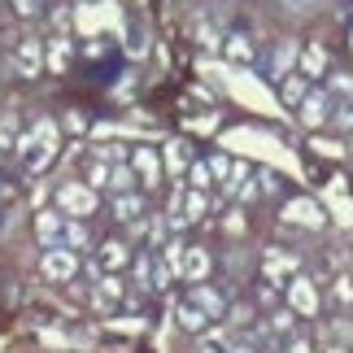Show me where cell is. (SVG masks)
<instances>
[{
	"label": "cell",
	"instance_id": "1",
	"mask_svg": "<svg viewBox=\"0 0 353 353\" xmlns=\"http://www.w3.org/2000/svg\"><path fill=\"white\" fill-rule=\"evenodd\" d=\"M57 122L52 118H35L31 127H26L22 135H18V161H22V170L26 174H39V170H48V161L57 157Z\"/></svg>",
	"mask_w": 353,
	"mask_h": 353
},
{
	"label": "cell",
	"instance_id": "2",
	"mask_svg": "<svg viewBox=\"0 0 353 353\" xmlns=\"http://www.w3.org/2000/svg\"><path fill=\"white\" fill-rule=\"evenodd\" d=\"M57 214H65V219H92L97 214V188H88V183H61L57 188Z\"/></svg>",
	"mask_w": 353,
	"mask_h": 353
},
{
	"label": "cell",
	"instance_id": "3",
	"mask_svg": "<svg viewBox=\"0 0 353 353\" xmlns=\"http://www.w3.org/2000/svg\"><path fill=\"white\" fill-rule=\"evenodd\" d=\"M39 270H44V279H52V283H70L74 275H79V253H70V249H44V257H39Z\"/></svg>",
	"mask_w": 353,
	"mask_h": 353
},
{
	"label": "cell",
	"instance_id": "4",
	"mask_svg": "<svg viewBox=\"0 0 353 353\" xmlns=\"http://www.w3.org/2000/svg\"><path fill=\"white\" fill-rule=\"evenodd\" d=\"M127 166H131V174H135L144 188H157V183H161V157H157V148L135 144L131 153H127Z\"/></svg>",
	"mask_w": 353,
	"mask_h": 353
},
{
	"label": "cell",
	"instance_id": "5",
	"mask_svg": "<svg viewBox=\"0 0 353 353\" xmlns=\"http://www.w3.org/2000/svg\"><path fill=\"white\" fill-rule=\"evenodd\" d=\"M262 275H266V283H283V288H288V283L301 275V262L283 249H266L262 253Z\"/></svg>",
	"mask_w": 353,
	"mask_h": 353
},
{
	"label": "cell",
	"instance_id": "6",
	"mask_svg": "<svg viewBox=\"0 0 353 353\" xmlns=\"http://www.w3.org/2000/svg\"><path fill=\"white\" fill-rule=\"evenodd\" d=\"M13 70H18L22 79H39L44 74V44L39 39H18V48H13Z\"/></svg>",
	"mask_w": 353,
	"mask_h": 353
},
{
	"label": "cell",
	"instance_id": "7",
	"mask_svg": "<svg viewBox=\"0 0 353 353\" xmlns=\"http://www.w3.org/2000/svg\"><path fill=\"white\" fill-rule=\"evenodd\" d=\"M296 118H301V127L319 131L323 122L332 118V97H327V92H314V88H310V92H305V101L296 105Z\"/></svg>",
	"mask_w": 353,
	"mask_h": 353
},
{
	"label": "cell",
	"instance_id": "8",
	"mask_svg": "<svg viewBox=\"0 0 353 353\" xmlns=\"http://www.w3.org/2000/svg\"><path fill=\"white\" fill-rule=\"evenodd\" d=\"M288 310H292V314H301V319H314L319 314V292H314V283H310L305 275H296L288 283Z\"/></svg>",
	"mask_w": 353,
	"mask_h": 353
},
{
	"label": "cell",
	"instance_id": "9",
	"mask_svg": "<svg viewBox=\"0 0 353 353\" xmlns=\"http://www.w3.org/2000/svg\"><path fill=\"white\" fill-rule=\"evenodd\" d=\"M127 266H131V249L122 240H105L97 249V270L101 275H118V270H127Z\"/></svg>",
	"mask_w": 353,
	"mask_h": 353
},
{
	"label": "cell",
	"instance_id": "10",
	"mask_svg": "<svg viewBox=\"0 0 353 353\" xmlns=\"http://www.w3.org/2000/svg\"><path fill=\"white\" fill-rule=\"evenodd\" d=\"M210 253L205 249H196V244H183V262H179V279H188V283H205V275H210Z\"/></svg>",
	"mask_w": 353,
	"mask_h": 353
},
{
	"label": "cell",
	"instance_id": "11",
	"mask_svg": "<svg viewBox=\"0 0 353 353\" xmlns=\"http://www.w3.org/2000/svg\"><path fill=\"white\" fill-rule=\"evenodd\" d=\"M35 236H39V244H44V249H57L61 236H65V214H57V210L35 214Z\"/></svg>",
	"mask_w": 353,
	"mask_h": 353
},
{
	"label": "cell",
	"instance_id": "12",
	"mask_svg": "<svg viewBox=\"0 0 353 353\" xmlns=\"http://www.w3.org/2000/svg\"><path fill=\"white\" fill-rule=\"evenodd\" d=\"M174 319H179V327H183V332H196V336H201V332H210V323H214L205 310L192 301V296H183V301L174 305Z\"/></svg>",
	"mask_w": 353,
	"mask_h": 353
},
{
	"label": "cell",
	"instance_id": "13",
	"mask_svg": "<svg viewBox=\"0 0 353 353\" xmlns=\"http://www.w3.org/2000/svg\"><path fill=\"white\" fill-rule=\"evenodd\" d=\"M296 61H301V48H296V39H283V44L275 48V65H270V79H275V83H283V79L296 70Z\"/></svg>",
	"mask_w": 353,
	"mask_h": 353
},
{
	"label": "cell",
	"instance_id": "14",
	"mask_svg": "<svg viewBox=\"0 0 353 353\" xmlns=\"http://www.w3.org/2000/svg\"><path fill=\"white\" fill-rule=\"evenodd\" d=\"M188 296H192V301L205 310L210 319H223V314H227V296H223L219 288H210V283H192V292H188Z\"/></svg>",
	"mask_w": 353,
	"mask_h": 353
},
{
	"label": "cell",
	"instance_id": "15",
	"mask_svg": "<svg viewBox=\"0 0 353 353\" xmlns=\"http://www.w3.org/2000/svg\"><path fill=\"white\" fill-rule=\"evenodd\" d=\"M283 219L301 223V227H310V232H319V227H323V214H319L314 201H288V205H283Z\"/></svg>",
	"mask_w": 353,
	"mask_h": 353
},
{
	"label": "cell",
	"instance_id": "16",
	"mask_svg": "<svg viewBox=\"0 0 353 353\" xmlns=\"http://www.w3.org/2000/svg\"><path fill=\"white\" fill-rule=\"evenodd\" d=\"M114 219L118 223H140L144 219V196L140 192H118L114 196Z\"/></svg>",
	"mask_w": 353,
	"mask_h": 353
},
{
	"label": "cell",
	"instance_id": "17",
	"mask_svg": "<svg viewBox=\"0 0 353 353\" xmlns=\"http://www.w3.org/2000/svg\"><path fill=\"white\" fill-rule=\"evenodd\" d=\"M223 52H227V61H236V65H253L257 61V48H253V39L249 35H227V44H223Z\"/></svg>",
	"mask_w": 353,
	"mask_h": 353
},
{
	"label": "cell",
	"instance_id": "18",
	"mask_svg": "<svg viewBox=\"0 0 353 353\" xmlns=\"http://www.w3.org/2000/svg\"><path fill=\"white\" fill-rule=\"evenodd\" d=\"M122 296H127V283H122L118 275H101V283H97V296H92V301H97L101 310H114Z\"/></svg>",
	"mask_w": 353,
	"mask_h": 353
},
{
	"label": "cell",
	"instance_id": "19",
	"mask_svg": "<svg viewBox=\"0 0 353 353\" xmlns=\"http://www.w3.org/2000/svg\"><path fill=\"white\" fill-rule=\"evenodd\" d=\"M44 65H48V70H57V74L70 65V39H65V35H52L48 44H44Z\"/></svg>",
	"mask_w": 353,
	"mask_h": 353
},
{
	"label": "cell",
	"instance_id": "20",
	"mask_svg": "<svg viewBox=\"0 0 353 353\" xmlns=\"http://www.w3.org/2000/svg\"><path fill=\"white\" fill-rule=\"evenodd\" d=\"M296 70H301L305 79H319L323 70H327V52H323V44L301 48V61H296Z\"/></svg>",
	"mask_w": 353,
	"mask_h": 353
},
{
	"label": "cell",
	"instance_id": "21",
	"mask_svg": "<svg viewBox=\"0 0 353 353\" xmlns=\"http://www.w3.org/2000/svg\"><path fill=\"white\" fill-rule=\"evenodd\" d=\"M88 244H92V232H88V223H83V219H65V236H61V249L79 253V249H88Z\"/></svg>",
	"mask_w": 353,
	"mask_h": 353
},
{
	"label": "cell",
	"instance_id": "22",
	"mask_svg": "<svg viewBox=\"0 0 353 353\" xmlns=\"http://www.w3.org/2000/svg\"><path fill=\"white\" fill-rule=\"evenodd\" d=\"M305 92H310V79H305L301 70H292V74L279 83V97H283V105H301V101H305Z\"/></svg>",
	"mask_w": 353,
	"mask_h": 353
},
{
	"label": "cell",
	"instance_id": "23",
	"mask_svg": "<svg viewBox=\"0 0 353 353\" xmlns=\"http://www.w3.org/2000/svg\"><path fill=\"white\" fill-rule=\"evenodd\" d=\"M114 166H118V161H110V157H88V188H110V174H114Z\"/></svg>",
	"mask_w": 353,
	"mask_h": 353
},
{
	"label": "cell",
	"instance_id": "24",
	"mask_svg": "<svg viewBox=\"0 0 353 353\" xmlns=\"http://www.w3.org/2000/svg\"><path fill=\"white\" fill-rule=\"evenodd\" d=\"M192 166V153H188V144H179V140H170L166 144V170L174 174V179H179V174Z\"/></svg>",
	"mask_w": 353,
	"mask_h": 353
},
{
	"label": "cell",
	"instance_id": "25",
	"mask_svg": "<svg viewBox=\"0 0 353 353\" xmlns=\"http://www.w3.org/2000/svg\"><path fill=\"white\" fill-rule=\"evenodd\" d=\"M18 118L13 114H0V153H5V148H18Z\"/></svg>",
	"mask_w": 353,
	"mask_h": 353
},
{
	"label": "cell",
	"instance_id": "26",
	"mask_svg": "<svg viewBox=\"0 0 353 353\" xmlns=\"http://www.w3.org/2000/svg\"><path fill=\"white\" fill-rule=\"evenodd\" d=\"M210 183H214V174H210V161H192V166H188V188L205 192Z\"/></svg>",
	"mask_w": 353,
	"mask_h": 353
},
{
	"label": "cell",
	"instance_id": "27",
	"mask_svg": "<svg viewBox=\"0 0 353 353\" xmlns=\"http://www.w3.org/2000/svg\"><path fill=\"white\" fill-rule=\"evenodd\" d=\"M201 353H232V341L223 332H201Z\"/></svg>",
	"mask_w": 353,
	"mask_h": 353
},
{
	"label": "cell",
	"instance_id": "28",
	"mask_svg": "<svg viewBox=\"0 0 353 353\" xmlns=\"http://www.w3.org/2000/svg\"><path fill=\"white\" fill-rule=\"evenodd\" d=\"M135 288H144V292L153 288V257H148V253L135 257Z\"/></svg>",
	"mask_w": 353,
	"mask_h": 353
},
{
	"label": "cell",
	"instance_id": "29",
	"mask_svg": "<svg viewBox=\"0 0 353 353\" xmlns=\"http://www.w3.org/2000/svg\"><path fill=\"white\" fill-rule=\"evenodd\" d=\"M292 323H296V314H292V310H279V314H270V332L288 341V336H292Z\"/></svg>",
	"mask_w": 353,
	"mask_h": 353
},
{
	"label": "cell",
	"instance_id": "30",
	"mask_svg": "<svg viewBox=\"0 0 353 353\" xmlns=\"http://www.w3.org/2000/svg\"><path fill=\"white\" fill-rule=\"evenodd\" d=\"M336 110H332V118H336V127H349L353 131V101H332Z\"/></svg>",
	"mask_w": 353,
	"mask_h": 353
},
{
	"label": "cell",
	"instance_id": "31",
	"mask_svg": "<svg viewBox=\"0 0 353 353\" xmlns=\"http://www.w3.org/2000/svg\"><path fill=\"white\" fill-rule=\"evenodd\" d=\"M232 161H236V157H223V153H219V157H210V174L227 183V174H232Z\"/></svg>",
	"mask_w": 353,
	"mask_h": 353
},
{
	"label": "cell",
	"instance_id": "32",
	"mask_svg": "<svg viewBox=\"0 0 353 353\" xmlns=\"http://www.w3.org/2000/svg\"><path fill=\"white\" fill-rule=\"evenodd\" d=\"M13 5V13H18V18H35L39 9H44V0H9Z\"/></svg>",
	"mask_w": 353,
	"mask_h": 353
},
{
	"label": "cell",
	"instance_id": "33",
	"mask_svg": "<svg viewBox=\"0 0 353 353\" xmlns=\"http://www.w3.org/2000/svg\"><path fill=\"white\" fill-rule=\"evenodd\" d=\"M332 296H336V301H345V305H353V279H349V275H345V279H336Z\"/></svg>",
	"mask_w": 353,
	"mask_h": 353
},
{
	"label": "cell",
	"instance_id": "34",
	"mask_svg": "<svg viewBox=\"0 0 353 353\" xmlns=\"http://www.w3.org/2000/svg\"><path fill=\"white\" fill-rule=\"evenodd\" d=\"M283 349H288V353H314V345H310L305 336H296V332L288 336V345H283Z\"/></svg>",
	"mask_w": 353,
	"mask_h": 353
},
{
	"label": "cell",
	"instance_id": "35",
	"mask_svg": "<svg viewBox=\"0 0 353 353\" xmlns=\"http://www.w3.org/2000/svg\"><path fill=\"white\" fill-rule=\"evenodd\" d=\"M283 5H288V9H314L319 0H283Z\"/></svg>",
	"mask_w": 353,
	"mask_h": 353
},
{
	"label": "cell",
	"instance_id": "36",
	"mask_svg": "<svg viewBox=\"0 0 353 353\" xmlns=\"http://www.w3.org/2000/svg\"><path fill=\"white\" fill-rule=\"evenodd\" d=\"M232 353H257V349H249V345H232Z\"/></svg>",
	"mask_w": 353,
	"mask_h": 353
},
{
	"label": "cell",
	"instance_id": "37",
	"mask_svg": "<svg viewBox=\"0 0 353 353\" xmlns=\"http://www.w3.org/2000/svg\"><path fill=\"white\" fill-rule=\"evenodd\" d=\"M327 353H345V349H341V345H332V349H327Z\"/></svg>",
	"mask_w": 353,
	"mask_h": 353
},
{
	"label": "cell",
	"instance_id": "38",
	"mask_svg": "<svg viewBox=\"0 0 353 353\" xmlns=\"http://www.w3.org/2000/svg\"><path fill=\"white\" fill-rule=\"evenodd\" d=\"M0 157H5V153H0Z\"/></svg>",
	"mask_w": 353,
	"mask_h": 353
}]
</instances>
